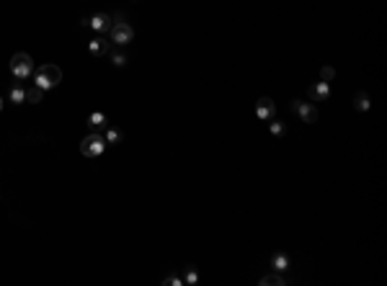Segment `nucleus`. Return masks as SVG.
Returning a JSON list of instances; mask_svg holds the SVG:
<instances>
[{"mask_svg":"<svg viewBox=\"0 0 387 286\" xmlns=\"http://www.w3.org/2000/svg\"><path fill=\"white\" fill-rule=\"evenodd\" d=\"M0 109H3V98H0Z\"/></svg>","mask_w":387,"mask_h":286,"instance_id":"5701e85b","label":"nucleus"},{"mask_svg":"<svg viewBox=\"0 0 387 286\" xmlns=\"http://www.w3.org/2000/svg\"><path fill=\"white\" fill-rule=\"evenodd\" d=\"M297 116L305 121V124H315L318 121V109L312 106V103H300V109H297Z\"/></svg>","mask_w":387,"mask_h":286,"instance_id":"1a4fd4ad","label":"nucleus"},{"mask_svg":"<svg viewBox=\"0 0 387 286\" xmlns=\"http://www.w3.org/2000/svg\"><path fill=\"white\" fill-rule=\"evenodd\" d=\"M284 283H287V278L279 276V271H276V273H266V276L261 278V286H284Z\"/></svg>","mask_w":387,"mask_h":286,"instance_id":"f8f14e48","label":"nucleus"},{"mask_svg":"<svg viewBox=\"0 0 387 286\" xmlns=\"http://www.w3.org/2000/svg\"><path fill=\"white\" fill-rule=\"evenodd\" d=\"M333 78H336V70H333V67H323V70H320V80H323V83H330Z\"/></svg>","mask_w":387,"mask_h":286,"instance_id":"aec40b11","label":"nucleus"},{"mask_svg":"<svg viewBox=\"0 0 387 286\" xmlns=\"http://www.w3.org/2000/svg\"><path fill=\"white\" fill-rule=\"evenodd\" d=\"M34 83L42 88V91H52V88H57L60 83H62V70L57 67V65H42L39 70H37V78H34Z\"/></svg>","mask_w":387,"mask_h":286,"instance_id":"f257e3e1","label":"nucleus"},{"mask_svg":"<svg viewBox=\"0 0 387 286\" xmlns=\"http://www.w3.org/2000/svg\"><path fill=\"white\" fill-rule=\"evenodd\" d=\"M111 26H114V21H111V16H106V13H98V16L91 19V29L98 31V34H109Z\"/></svg>","mask_w":387,"mask_h":286,"instance_id":"423d86ee","label":"nucleus"},{"mask_svg":"<svg viewBox=\"0 0 387 286\" xmlns=\"http://www.w3.org/2000/svg\"><path fill=\"white\" fill-rule=\"evenodd\" d=\"M88 124H91V129H93V132H98V134L109 129V119H106V116H103L101 111L91 114V116H88Z\"/></svg>","mask_w":387,"mask_h":286,"instance_id":"9d476101","label":"nucleus"},{"mask_svg":"<svg viewBox=\"0 0 387 286\" xmlns=\"http://www.w3.org/2000/svg\"><path fill=\"white\" fill-rule=\"evenodd\" d=\"M103 150H106V137L98 134V132H91V134L80 142V152H83L85 157H98V155H103Z\"/></svg>","mask_w":387,"mask_h":286,"instance_id":"7ed1b4c3","label":"nucleus"},{"mask_svg":"<svg viewBox=\"0 0 387 286\" xmlns=\"http://www.w3.org/2000/svg\"><path fill=\"white\" fill-rule=\"evenodd\" d=\"M300 103H302V101H292V103H289V111H292V114H297V109H300Z\"/></svg>","mask_w":387,"mask_h":286,"instance_id":"4be33fe9","label":"nucleus"},{"mask_svg":"<svg viewBox=\"0 0 387 286\" xmlns=\"http://www.w3.org/2000/svg\"><path fill=\"white\" fill-rule=\"evenodd\" d=\"M109 39H111L114 44L124 47V44H129V42L134 39V29H132L127 21H116V24L111 26V31H109Z\"/></svg>","mask_w":387,"mask_h":286,"instance_id":"20e7f679","label":"nucleus"},{"mask_svg":"<svg viewBox=\"0 0 387 286\" xmlns=\"http://www.w3.org/2000/svg\"><path fill=\"white\" fill-rule=\"evenodd\" d=\"M11 101H13V103H24V101H26V91L19 88V85L11 88Z\"/></svg>","mask_w":387,"mask_h":286,"instance_id":"f3484780","label":"nucleus"},{"mask_svg":"<svg viewBox=\"0 0 387 286\" xmlns=\"http://www.w3.org/2000/svg\"><path fill=\"white\" fill-rule=\"evenodd\" d=\"M183 283H188V286H194V283H197L199 281V273H197V268H194V265H188V268H183Z\"/></svg>","mask_w":387,"mask_h":286,"instance_id":"4468645a","label":"nucleus"},{"mask_svg":"<svg viewBox=\"0 0 387 286\" xmlns=\"http://www.w3.org/2000/svg\"><path fill=\"white\" fill-rule=\"evenodd\" d=\"M269 129H271V134H274V137H282V134H284V124H282V121H271V124H269Z\"/></svg>","mask_w":387,"mask_h":286,"instance_id":"412c9836","label":"nucleus"},{"mask_svg":"<svg viewBox=\"0 0 387 286\" xmlns=\"http://www.w3.org/2000/svg\"><path fill=\"white\" fill-rule=\"evenodd\" d=\"M256 114H258V119H263V121L274 119V114H276L274 101H271V98H258V103H256Z\"/></svg>","mask_w":387,"mask_h":286,"instance_id":"39448f33","label":"nucleus"},{"mask_svg":"<svg viewBox=\"0 0 387 286\" xmlns=\"http://www.w3.org/2000/svg\"><path fill=\"white\" fill-rule=\"evenodd\" d=\"M269 260H271V268H274V271H279V273L289 271V258H287L284 253H274Z\"/></svg>","mask_w":387,"mask_h":286,"instance_id":"9b49d317","label":"nucleus"},{"mask_svg":"<svg viewBox=\"0 0 387 286\" xmlns=\"http://www.w3.org/2000/svg\"><path fill=\"white\" fill-rule=\"evenodd\" d=\"M109 55H111V65H114V67H124V65H127V55H119V52H114V49H111Z\"/></svg>","mask_w":387,"mask_h":286,"instance_id":"a211bd4d","label":"nucleus"},{"mask_svg":"<svg viewBox=\"0 0 387 286\" xmlns=\"http://www.w3.org/2000/svg\"><path fill=\"white\" fill-rule=\"evenodd\" d=\"M114 42H103V39H91L88 42V52L93 55V57H101V55H109L114 47H111Z\"/></svg>","mask_w":387,"mask_h":286,"instance_id":"0eeeda50","label":"nucleus"},{"mask_svg":"<svg viewBox=\"0 0 387 286\" xmlns=\"http://www.w3.org/2000/svg\"><path fill=\"white\" fill-rule=\"evenodd\" d=\"M330 96V83H315V85H310V98L315 101V103H320V101H325Z\"/></svg>","mask_w":387,"mask_h":286,"instance_id":"6e6552de","label":"nucleus"},{"mask_svg":"<svg viewBox=\"0 0 387 286\" xmlns=\"http://www.w3.org/2000/svg\"><path fill=\"white\" fill-rule=\"evenodd\" d=\"M121 142V132L119 129H106V145H116Z\"/></svg>","mask_w":387,"mask_h":286,"instance_id":"6ab92c4d","label":"nucleus"},{"mask_svg":"<svg viewBox=\"0 0 387 286\" xmlns=\"http://www.w3.org/2000/svg\"><path fill=\"white\" fill-rule=\"evenodd\" d=\"M11 73H13L19 80H26V78L34 73V60H31V55L16 52V55L11 57Z\"/></svg>","mask_w":387,"mask_h":286,"instance_id":"f03ea898","label":"nucleus"},{"mask_svg":"<svg viewBox=\"0 0 387 286\" xmlns=\"http://www.w3.org/2000/svg\"><path fill=\"white\" fill-rule=\"evenodd\" d=\"M369 106H372V103H369V96H366L364 91H361V93H356V98H354V109H356V111H369Z\"/></svg>","mask_w":387,"mask_h":286,"instance_id":"ddd939ff","label":"nucleus"},{"mask_svg":"<svg viewBox=\"0 0 387 286\" xmlns=\"http://www.w3.org/2000/svg\"><path fill=\"white\" fill-rule=\"evenodd\" d=\"M44 93H47V91H42L39 85H34L31 91H26V101H29V103H42Z\"/></svg>","mask_w":387,"mask_h":286,"instance_id":"2eb2a0df","label":"nucleus"},{"mask_svg":"<svg viewBox=\"0 0 387 286\" xmlns=\"http://www.w3.org/2000/svg\"><path fill=\"white\" fill-rule=\"evenodd\" d=\"M160 283H163V286H183V278L175 276V273H168V276L160 278Z\"/></svg>","mask_w":387,"mask_h":286,"instance_id":"dca6fc26","label":"nucleus"}]
</instances>
